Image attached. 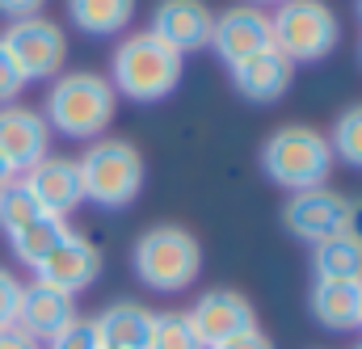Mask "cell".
<instances>
[{"instance_id":"obj_12","label":"cell","mask_w":362,"mask_h":349,"mask_svg":"<svg viewBox=\"0 0 362 349\" xmlns=\"http://www.w3.org/2000/svg\"><path fill=\"white\" fill-rule=\"evenodd\" d=\"M0 156L8 160V169L21 177L34 169L38 160L51 156V126L38 110L30 105H0Z\"/></svg>"},{"instance_id":"obj_4","label":"cell","mask_w":362,"mask_h":349,"mask_svg":"<svg viewBox=\"0 0 362 349\" xmlns=\"http://www.w3.org/2000/svg\"><path fill=\"white\" fill-rule=\"evenodd\" d=\"M135 278L156 295H181L202 273V244L181 223H156L135 240Z\"/></svg>"},{"instance_id":"obj_15","label":"cell","mask_w":362,"mask_h":349,"mask_svg":"<svg viewBox=\"0 0 362 349\" xmlns=\"http://www.w3.org/2000/svg\"><path fill=\"white\" fill-rule=\"evenodd\" d=\"M295 81V64L270 47V51H262V55H253V59H245V64H236L232 68V85L236 93L245 97V101H253V105H274V101H282L286 97V88Z\"/></svg>"},{"instance_id":"obj_24","label":"cell","mask_w":362,"mask_h":349,"mask_svg":"<svg viewBox=\"0 0 362 349\" xmlns=\"http://www.w3.org/2000/svg\"><path fill=\"white\" fill-rule=\"evenodd\" d=\"M148 349H206V345L198 341V333H194L185 312H156Z\"/></svg>"},{"instance_id":"obj_27","label":"cell","mask_w":362,"mask_h":349,"mask_svg":"<svg viewBox=\"0 0 362 349\" xmlns=\"http://www.w3.org/2000/svg\"><path fill=\"white\" fill-rule=\"evenodd\" d=\"M21 88H25V76L17 72V64H13V59H8V51L0 47V105H13Z\"/></svg>"},{"instance_id":"obj_33","label":"cell","mask_w":362,"mask_h":349,"mask_svg":"<svg viewBox=\"0 0 362 349\" xmlns=\"http://www.w3.org/2000/svg\"><path fill=\"white\" fill-rule=\"evenodd\" d=\"M245 4H257L262 8V4H282V0H245Z\"/></svg>"},{"instance_id":"obj_29","label":"cell","mask_w":362,"mask_h":349,"mask_svg":"<svg viewBox=\"0 0 362 349\" xmlns=\"http://www.w3.org/2000/svg\"><path fill=\"white\" fill-rule=\"evenodd\" d=\"M47 0H0V17L4 21H25V17H42Z\"/></svg>"},{"instance_id":"obj_30","label":"cell","mask_w":362,"mask_h":349,"mask_svg":"<svg viewBox=\"0 0 362 349\" xmlns=\"http://www.w3.org/2000/svg\"><path fill=\"white\" fill-rule=\"evenodd\" d=\"M0 349H42V341H38V337H30V333L13 320V324H4V329H0Z\"/></svg>"},{"instance_id":"obj_17","label":"cell","mask_w":362,"mask_h":349,"mask_svg":"<svg viewBox=\"0 0 362 349\" xmlns=\"http://www.w3.org/2000/svg\"><path fill=\"white\" fill-rule=\"evenodd\" d=\"M93 324H97L105 349H148L156 312L144 307V303H135V299H118V303H110Z\"/></svg>"},{"instance_id":"obj_7","label":"cell","mask_w":362,"mask_h":349,"mask_svg":"<svg viewBox=\"0 0 362 349\" xmlns=\"http://www.w3.org/2000/svg\"><path fill=\"white\" fill-rule=\"evenodd\" d=\"M0 47L17 64V72L30 81H55L68 64V30L51 17H25L8 21L0 34Z\"/></svg>"},{"instance_id":"obj_36","label":"cell","mask_w":362,"mask_h":349,"mask_svg":"<svg viewBox=\"0 0 362 349\" xmlns=\"http://www.w3.org/2000/svg\"><path fill=\"white\" fill-rule=\"evenodd\" d=\"M354 349H362V345H354Z\"/></svg>"},{"instance_id":"obj_2","label":"cell","mask_w":362,"mask_h":349,"mask_svg":"<svg viewBox=\"0 0 362 349\" xmlns=\"http://www.w3.org/2000/svg\"><path fill=\"white\" fill-rule=\"evenodd\" d=\"M181 68H185V59L177 51H169L152 30H139L114 47L110 85H114V93H122L139 105H152V101H165L181 85Z\"/></svg>"},{"instance_id":"obj_6","label":"cell","mask_w":362,"mask_h":349,"mask_svg":"<svg viewBox=\"0 0 362 349\" xmlns=\"http://www.w3.org/2000/svg\"><path fill=\"white\" fill-rule=\"evenodd\" d=\"M274 47L291 64H316L329 59L341 42V21L325 0H282L270 17Z\"/></svg>"},{"instance_id":"obj_32","label":"cell","mask_w":362,"mask_h":349,"mask_svg":"<svg viewBox=\"0 0 362 349\" xmlns=\"http://www.w3.org/2000/svg\"><path fill=\"white\" fill-rule=\"evenodd\" d=\"M13 181H17V173H13V169H8V160L0 156V189H4V185H13Z\"/></svg>"},{"instance_id":"obj_20","label":"cell","mask_w":362,"mask_h":349,"mask_svg":"<svg viewBox=\"0 0 362 349\" xmlns=\"http://www.w3.org/2000/svg\"><path fill=\"white\" fill-rule=\"evenodd\" d=\"M312 273L316 282H362V244L346 232L312 244Z\"/></svg>"},{"instance_id":"obj_35","label":"cell","mask_w":362,"mask_h":349,"mask_svg":"<svg viewBox=\"0 0 362 349\" xmlns=\"http://www.w3.org/2000/svg\"><path fill=\"white\" fill-rule=\"evenodd\" d=\"M358 17H362V0H358Z\"/></svg>"},{"instance_id":"obj_28","label":"cell","mask_w":362,"mask_h":349,"mask_svg":"<svg viewBox=\"0 0 362 349\" xmlns=\"http://www.w3.org/2000/svg\"><path fill=\"white\" fill-rule=\"evenodd\" d=\"M211 349H278V345H274L270 333L249 329V333H236V337H228V341H219V345H211Z\"/></svg>"},{"instance_id":"obj_25","label":"cell","mask_w":362,"mask_h":349,"mask_svg":"<svg viewBox=\"0 0 362 349\" xmlns=\"http://www.w3.org/2000/svg\"><path fill=\"white\" fill-rule=\"evenodd\" d=\"M47 349H105V345H101V333H97V324L76 316L68 329H59V333L47 341Z\"/></svg>"},{"instance_id":"obj_11","label":"cell","mask_w":362,"mask_h":349,"mask_svg":"<svg viewBox=\"0 0 362 349\" xmlns=\"http://www.w3.org/2000/svg\"><path fill=\"white\" fill-rule=\"evenodd\" d=\"M21 185L30 189V198L38 202V211L51 215V219H68L85 202L81 165L72 156H47V160H38L34 169L21 173Z\"/></svg>"},{"instance_id":"obj_18","label":"cell","mask_w":362,"mask_h":349,"mask_svg":"<svg viewBox=\"0 0 362 349\" xmlns=\"http://www.w3.org/2000/svg\"><path fill=\"white\" fill-rule=\"evenodd\" d=\"M308 307L325 333H350V329H358L362 282H312Z\"/></svg>"},{"instance_id":"obj_26","label":"cell","mask_w":362,"mask_h":349,"mask_svg":"<svg viewBox=\"0 0 362 349\" xmlns=\"http://www.w3.org/2000/svg\"><path fill=\"white\" fill-rule=\"evenodd\" d=\"M21 286H25V282H21V278H17L13 269H4V265H0V329L17 320V303H21Z\"/></svg>"},{"instance_id":"obj_3","label":"cell","mask_w":362,"mask_h":349,"mask_svg":"<svg viewBox=\"0 0 362 349\" xmlns=\"http://www.w3.org/2000/svg\"><path fill=\"white\" fill-rule=\"evenodd\" d=\"M333 148L329 135H320L316 126L303 122H286L278 126L270 139L262 143V173L286 194H303V189H320L333 173Z\"/></svg>"},{"instance_id":"obj_8","label":"cell","mask_w":362,"mask_h":349,"mask_svg":"<svg viewBox=\"0 0 362 349\" xmlns=\"http://www.w3.org/2000/svg\"><path fill=\"white\" fill-rule=\"evenodd\" d=\"M346 215H350V198L329 189V185H320V189H303V194L286 198L282 227L295 240H303V244H320V240L346 232Z\"/></svg>"},{"instance_id":"obj_9","label":"cell","mask_w":362,"mask_h":349,"mask_svg":"<svg viewBox=\"0 0 362 349\" xmlns=\"http://www.w3.org/2000/svg\"><path fill=\"white\" fill-rule=\"evenodd\" d=\"M211 47L215 55L228 64V72L262 51L274 47V30H270V13L257 8V4H236L228 13L215 17V30H211Z\"/></svg>"},{"instance_id":"obj_31","label":"cell","mask_w":362,"mask_h":349,"mask_svg":"<svg viewBox=\"0 0 362 349\" xmlns=\"http://www.w3.org/2000/svg\"><path fill=\"white\" fill-rule=\"evenodd\" d=\"M346 236L362 244V198H358V202H350V215H346Z\"/></svg>"},{"instance_id":"obj_10","label":"cell","mask_w":362,"mask_h":349,"mask_svg":"<svg viewBox=\"0 0 362 349\" xmlns=\"http://www.w3.org/2000/svg\"><path fill=\"white\" fill-rule=\"evenodd\" d=\"M185 316H189L198 341L206 349L219 345V341H228V337H236V333L257 329V307H253L240 290H228V286L198 295V303H194Z\"/></svg>"},{"instance_id":"obj_21","label":"cell","mask_w":362,"mask_h":349,"mask_svg":"<svg viewBox=\"0 0 362 349\" xmlns=\"http://www.w3.org/2000/svg\"><path fill=\"white\" fill-rule=\"evenodd\" d=\"M72 227H68V219H51V215H38L25 232H17L8 244H13V257L21 265H30V269H38V261L68 236Z\"/></svg>"},{"instance_id":"obj_13","label":"cell","mask_w":362,"mask_h":349,"mask_svg":"<svg viewBox=\"0 0 362 349\" xmlns=\"http://www.w3.org/2000/svg\"><path fill=\"white\" fill-rule=\"evenodd\" d=\"M211 30H215V13L206 0H160L152 8V34L177 55L206 51Z\"/></svg>"},{"instance_id":"obj_19","label":"cell","mask_w":362,"mask_h":349,"mask_svg":"<svg viewBox=\"0 0 362 349\" xmlns=\"http://www.w3.org/2000/svg\"><path fill=\"white\" fill-rule=\"evenodd\" d=\"M139 0H68V21L89 38H114L135 21Z\"/></svg>"},{"instance_id":"obj_23","label":"cell","mask_w":362,"mask_h":349,"mask_svg":"<svg viewBox=\"0 0 362 349\" xmlns=\"http://www.w3.org/2000/svg\"><path fill=\"white\" fill-rule=\"evenodd\" d=\"M329 148H333V160H346L350 169H362V101L337 114Z\"/></svg>"},{"instance_id":"obj_1","label":"cell","mask_w":362,"mask_h":349,"mask_svg":"<svg viewBox=\"0 0 362 349\" xmlns=\"http://www.w3.org/2000/svg\"><path fill=\"white\" fill-rule=\"evenodd\" d=\"M118 114V93L110 85V76L101 72H59L55 85L47 93V126L59 131L64 139H81L93 143L114 126Z\"/></svg>"},{"instance_id":"obj_14","label":"cell","mask_w":362,"mask_h":349,"mask_svg":"<svg viewBox=\"0 0 362 349\" xmlns=\"http://www.w3.org/2000/svg\"><path fill=\"white\" fill-rule=\"evenodd\" d=\"M38 282H47V286H55V290H64V295H81V290H89L93 282L101 278V253L93 249L85 236H76V232H68L42 261H38Z\"/></svg>"},{"instance_id":"obj_22","label":"cell","mask_w":362,"mask_h":349,"mask_svg":"<svg viewBox=\"0 0 362 349\" xmlns=\"http://www.w3.org/2000/svg\"><path fill=\"white\" fill-rule=\"evenodd\" d=\"M38 215H42V211H38V202L30 198V189L21 185V177L0 189V232H4L8 240H13L17 232H25Z\"/></svg>"},{"instance_id":"obj_34","label":"cell","mask_w":362,"mask_h":349,"mask_svg":"<svg viewBox=\"0 0 362 349\" xmlns=\"http://www.w3.org/2000/svg\"><path fill=\"white\" fill-rule=\"evenodd\" d=\"M358 329H362V312H358Z\"/></svg>"},{"instance_id":"obj_16","label":"cell","mask_w":362,"mask_h":349,"mask_svg":"<svg viewBox=\"0 0 362 349\" xmlns=\"http://www.w3.org/2000/svg\"><path fill=\"white\" fill-rule=\"evenodd\" d=\"M76 320V303H72V295H64V290H55V286H47V282H30V286H21V303H17V324L30 333V337H38V341H51L59 329H68Z\"/></svg>"},{"instance_id":"obj_5","label":"cell","mask_w":362,"mask_h":349,"mask_svg":"<svg viewBox=\"0 0 362 349\" xmlns=\"http://www.w3.org/2000/svg\"><path fill=\"white\" fill-rule=\"evenodd\" d=\"M76 165H81L85 202L101 206V211H127L144 189V152L131 139L101 135L85 148V156Z\"/></svg>"}]
</instances>
